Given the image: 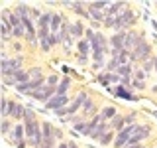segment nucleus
Returning <instances> with one entry per match:
<instances>
[{"label": "nucleus", "mask_w": 157, "mask_h": 148, "mask_svg": "<svg viewBox=\"0 0 157 148\" xmlns=\"http://www.w3.org/2000/svg\"><path fill=\"white\" fill-rule=\"evenodd\" d=\"M69 87H71V77L65 75L61 79V83H59V87H57V95H67Z\"/></svg>", "instance_id": "c85d7f7f"}, {"label": "nucleus", "mask_w": 157, "mask_h": 148, "mask_svg": "<svg viewBox=\"0 0 157 148\" xmlns=\"http://www.w3.org/2000/svg\"><path fill=\"white\" fill-rule=\"evenodd\" d=\"M90 47H92V53H108V39L104 38V34H100V32H96L94 34V38H92V42H90Z\"/></svg>", "instance_id": "39448f33"}, {"label": "nucleus", "mask_w": 157, "mask_h": 148, "mask_svg": "<svg viewBox=\"0 0 157 148\" xmlns=\"http://www.w3.org/2000/svg\"><path fill=\"white\" fill-rule=\"evenodd\" d=\"M136 24V14H134V10H130V8H124L120 14L116 16V28H114V32H126V28H132Z\"/></svg>", "instance_id": "f03ea898"}, {"label": "nucleus", "mask_w": 157, "mask_h": 148, "mask_svg": "<svg viewBox=\"0 0 157 148\" xmlns=\"http://www.w3.org/2000/svg\"><path fill=\"white\" fill-rule=\"evenodd\" d=\"M0 115H2V118H10V99L6 97V93L0 99Z\"/></svg>", "instance_id": "b1692460"}, {"label": "nucleus", "mask_w": 157, "mask_h": 148, "mask_svg": "<svg viewBox=\"0 0 157 148\" xmlns=\"http://www.w3.org/2000/svg\"><path fill=\"white\" fill-rule=\"evenodd\" d=\"M96 79H98L100 83H104V85H108V83H122V77L118 75V73H108V71L98 73Z\"/></svg>", "instance_id": "4468645a"}, {"label": "nucleus", "mask_w": 157, "mask_h": 148, "mask_svg": "<svg viewBox=\"0 0 157 148\" xmlns=\"http://www.w3.org/2000/svg\"><path fill=\"white\" fill-rule=\"evenodd\" d=\"M94 30H92V28H86V32H85V38L88 39V42H92V38H94Z\"/></svg>", "instance_id": "4c0bfd02"}, {"label": "nucleus", "mask_w": 157, "mask_h": 148, "mask_svg": "<svg viewBox=\"0 0 157 148\" xmlns=\"http://www.w3.org/2000/svg\"><path fill=\"white\" fill-rule=\"evenodd\" d=\"M12 81H14V87H16V85H24V83L32 81V79H29L28 69H20V71H16V73L12 75Z\"/></svg>", "instance_id": "dca6fc26"}, {"label": "nucleus", "mask_w": 157, "mask_h": 148, "mask_svg": "<svg viewBox=\"0 0 157 148\" xmlns=\"http://www.w3.org/2000/svg\"><path fill=\"white\" fill-rule=\"evenodd\" d=\"M24 115H26V107L18 101H10V118L14 122H20L24 121Z\"/></svg>", "instance_id": "0eeeda50"}, {"label": "nucleus", "mask_w": 157, "mask_h": 148, "mask_svg": "<svg viewBox=\"0 0 157 148\" xmlns=\"http://www.w3.org/2000/svg\"><path fill=\"white\" fill-rule=\"evenodd\" d=\"M151 132H153L151 125H140L137 132H136V134L130 138V140H128V144H126V146H137V144H144L147 138L151 136Z\"/></svg>", "instance_id": "7ed1b4c3"}, {"label": "nucleus", "mask_w": 157, "mask_h": 148, "mask_svg": "<svg viewBox=\"0 0 157 148\" xmlns=\"http://www.w3.org/2000/svg\"><path fill=\"white\" fill-rule=\"evenodd\" d=\"M108 91H112L116 97H120V99H128V101H136V99H137L136 95H132L124 85H120V87H116V89H108Z\"/></svg>", "instance_id": "a211bd4d"}, {"label": "nucleus", "mask_w": 157, "mask_h": 148, "mask_svg": "<svg viewBox=\"0 0 157 148\" xmlns=\"http://www.w3.org/2000/svg\"><path fill=\"white\" fill-rule=\"evenodd\" d=\"M88 51H92L90 42H88L86 38L78 39V42H77V53H81V56H88Z\"/></svg>", "instance_id": "4be33fe9"}, {"label": "nucleus", "mask_w": 157, "mask_h": 148, "mask_svg": "<svg viewBox=\"0 0 157 148\" xmlns=\"http://www.w3.org/2000/svg\"><path fill=\"white\" fill-rule=\"evenodd\" d=\"M147 59H151V46L141 38L140 43L134 47V51H132V56H130V63H136V61L144 63V61H147Z\"/></svg>", "instance_id": "f257e3e1"}, {"label": "nucleus", "mask_w": 157, "mask_h": 148, "mask_svg": "<svg viewBox=\"0 0 157 148\" xmlns=\"http://www.w3.org/2000/svg\"><path fill=\"white\" fill-rule=\"evenodd\" d=\"M28 73H29V79H39V77H45L43 75V71H41V67H29L28 69Z\"/></svg>", "instance_id": "c756f323"}, {"label": "nucleus", "mask_w": 157, "mask_h": 148, "mask_svg": "<svg viewBox=\"0 0 157 148\" xmlns=\"http://www.w3.org/2000/svg\"><path fill=\"white\" fill-rule=\"evenodd\" d=\"M88 4V2H86ZM88 16H90V22L92 24H104V20H106V14L102 12V10H96V8H92L90 4H88Z\"/></svg>", "instance_id": "2eb2a0df"}, {"label": "nucleus", "mask_w": 157, "mask_h": 148, "mask_svg": "<svg viewBox=\"0 0 157 148\" xmlns=\"http://www.w3.org/2000/svg\"><path fill=\"white\" fill-rule=\"evenodd\" d=\"M124 121H126V126L136 125V113H128V115H124Z\"/></svg>", "instance_id": "f704fd0d"}, {"label": "nucleus", "mask_w": 157, "mask_h": 148, "mask_svg": "<svg viewBox=\"0 0 157 148\" xmlns=\"http://www.w3.org/2000/svg\"><path fill=\"white\" fill-rule=\"evenodd\" d=\"M14 12H16L20 18H29V14H32V8H29L26 2H18L16 8H14Z\"/></svg>", "instance_id": "393cba45"}, {"label": "nucleus", "mask_w": 157, "mask_h": 148, "mask_svg": "<svg viewBox=\"0 0 157 148\" xmlns=\"http://www.w3.org/2000/svg\"><path fill=\"white\" fill-rule=\"evenodd\" d=\"M132 87L137 89V91H144V89H145V83H144V81H137V79H134V81H132Z\"/></svg>", "instance_id": "c9c22d12"}, {"label": "nucleus", "mask_w": 157, "mask_h": 148, "mask_svg": "<svg viewBox=\"0 0 157 148\" xmlns=\"http://www.w3.org/2000/svg\"><path fill=\"white\" fill-rule=\"evenodd\" d=\"M69 30H71V36H73V38H75L77 42H78V39H82V36H85V32H86V26H85L82 22H73Z\"/></svg>", "instance_id": "ddd939ff"}, {"label": "nucleus", "mask_w": 157, "mask_h": 148, "mask_svg": "<svg viewBox=\"0 0 157 148\" xmlns=\"http://www.w3.org/2000/svg\"><path fill=\"white\" fill-rule=\"evenodd\" d=\"M124 148H145L144 144H137V146H124Z\"/></svg>", "instance_id": "79ce46f5"}, {"label": "nucleus", "mask_w": 157, "mask_h": 148, "mask_svg": "<svg viewBox=\"0 0 157 148\" xmlns=\"http://www.w3.org/2000/svg\"><path fill=\"white\" fill-rule=\"evenodd\" d=\"M0 36H2V46H8V43H10V39L14 38L10 22H8L6 18H2V16H0Z\"/></svg>", "instance_id": "6e6552de"}, {"label": "nucleus", "mask_w": 157, "mask_h": 148, "mask_svg": "<svg viewBox=\"0 0 157 148\" xmlns=\"http://www.w3.org/2000/svg\"><path fill=\"white\" fill-rule=\"evenodd\" d=\"M88 101V95H86V91H81L78 95L75 97V101L71 103V105L67 107V115H75V113L78 111V109H82V105Z\"/></svg>", "instance_id": "9d476101"}, {"label": "nucleus", "mask_w": 157, "mask_h": 148, "mask_svg": "<svg viewBox=\"0 0 157 148\" xmlns=\"http://www.w3.org/2000/svg\"><path fill=\"white\" fill-rule=\"evenodd\" d=\"M134 77L137 79V81H144V83H145V79H147V73H145L144 69L140 67V69H136V71H134Z\"/></svg>", "instance_id": "72a5a7b5"}, {"label": "nucleus", "mask_w": 157, "mask_h": 148, "mask_svg": "<svg viewBox=\"0 0 157 148\" xmlns=\"http://www.w3.org/2000/svg\"><path fill=\"white\" fill-rule=\"evenodd\" d=\"M12 49H14V51H20V49H22V43H18L16 39H14V43H12Z\"/></svg>", "instance_id": "a19ab883"}, {"label": "nucleus", "mask_w": 157, "mask_h": 148, "mask_svg": "<svg viewBox=\"0 0 157 148\" xmlns=\"http://www.w3.org/2000/svg\"><path fill=\"white\" fill-rule=\"evenodd\" d=\"M141 69H144L145 73H149L151 69H153V71H155V59L151 57V59H147V61H144V63H141Z\"/></svg>", "instance_id": "473e14b6"}, {"label": "nucleus", "mask_w": 157, "mask_h": 148, "mask_svg": "<svg viewBox=\"0 0 157 148\" xmlns=\"http://www.w3.org/2000/svg\"><path fill=\"white\" fill-rule=\"evenodd\" d=\"M59 83H61V79H59L57 73H49V75H47V85H51V87H59Z\"/></svg>", "instance_id": "7c9ffc66"}, {"label": "nucleus", "mask_w": 157, "mask_h": 148, "mask_svg": "<svg viewBox=\"0 0 157 148\" xmlns=\"http://www.w3.org/2000/svg\"><path fill=\"white\" fill-rule=\"evenodd\" d=\"M32 16L36 18V20H39V18L43 16V12H41V10H39V8H32Z\"/></svg>", "instance_id": "58836bf2"}, {"label": "nucleus", "mask_w": 157, "mask_h": 148, "mask_svg": "<svg viewBox=\"0 0 157 148\" xmlns=\"http://www.w3.org/2000/svg\"><path fill=\"white\" fill-rule=\"evenodd\" d=\"M140 34L137 32H128V36H126V43H124V49H128V51H134V47L137 46V43H140Z\"/></svg>", "instance_id": "f8f14e48"}, {"label": "nucleus", "mask_w": 157, "mask_h": 148, "mask_svg": "<svg viewBox=\"0 0 157 148\" xmlns=\"http://www.w3.org/2000/svg\"><path fill=\"white\" fill-rule=\"evenodd\" d=\"M86 122H88V121H73V128H75L77 132H82V134H85V130H86Z\"/></svg>", "instance_id": "2f4dec72"}, {"label": "nucleus", "mask_w": 157, "mask_h": 148, "mask_svg": "<svg viewBox=\"0 0 157 148\" xmlns=\"http://www.w3.org/2000/svg\"><path fill=\"white\" fill-rule=\"evenodd\" d=\"M100 115H102V118L108 122V121H112L118 113H116V107H112V105H108V107H102V111H100Z\"/></svg>", "instance_id": "bb28decb"}, {"label": "nucleus", "mask_w": 157, "mask_h": 148, "mask_svg": "<svg viewBox=\"0 0 157 148\" xmlns=\"http://www.w3.org/2000/svg\"><path fill=\"white\" fill-rule=\"evenodd\" d=\"M77 61L81 63V65H88V56H81V53H77Z\"/></svg>", "instance_id": "e433bc0d"}, {"label": "nucleus", "mask_w": 157, "mask_h": 148, "mask_svg": "<svg viewBox=\"0 0 157 148\" xmlns=\"http://www.w3.org/2000/svg\"><path fill=\"white\" fill-rule=\"evenodd\" d=\"M81 111H82V115H85V117H96V115H98V113H96V111H98V107H96V103L92 101L90 97H88V101L85 103V105H82Z\"/></svg>", "instance_id": "f3484780"}, {"label": "nucleus", "mask_w": 157, "mask_h": 148, "mask_svg": "<svg viewBox=\"0 0 157 148\" xmlns=\"http://www.w3.org/2000/svg\"><path fill=\"white\" fill-rule=\"evenodd\" d=\"M51 22H53V12H43V16L37 20V28L49 30L51 28Z\"/></svg>", "instance_id": "412c9836"}, {"label": "nucleus", "mask_w": 157, "mask_h": 148, "mask_svg": "<svg viewBox=\"0 0 157 148\" xmlns=\"http://www.w3.org/2000/svg\"><path fill=\"white\" fill-rule=\"evenodd\" d=\"M114 140H116V132H114V130H108L106 134H102V138L98 140V144H102V146H110V144H114Z\"/></svg>", "instance_id": "cd10ccee"}, {"label": "nucleus", "mask_w": 157, "mask_h": 148, "mask_svg": "<svg viewBox=\"0 0 157 148\" xmlns=\"http://www.w3.org/2000/svg\"><path fill=\"white\" fill-rule=\"evenodd\" d=\"M126 36H128V32H116L114 36L110 38V47L112 49H124Z\"/></svg>", "instance_id": "9b49d317"}, {"label": "nucleus", "mask_w": 157, "mask_h": 148, "mask_svg": "<svg viewBox=\"0 0 157 148\" xmlns=\"http://www.w3.org/2000/svg\"><path fill=\"white\" fill-rule=\"evenodd\" d=\"M57 95V87H51V85H43V87H39L37 91H33V93H29V97L32 99H36V101H51L53 97Z\"/></svg>", "instance_id": "20e7f679"}, {"label": "nucleus", "mask_w": 157, "mask_h": 148, "mask_svg": "<svg viewBox=\"0 0 157 148\" xmlns=\"http://www.w3.org/2000/svg\"><path fill=\"white\" fill-rule=\"evenodd\" d=\"M55 115H59V117H65V115H67V107H63V109H57V111H55Z\"/></svg>", "instance_id": "ea45409f"}, {"label": "nucleus", "mask_w": 157, "mask_h": 148, "mask_svg": "<svg viewBox=\"0 0 157 148\" xmlns=\"http://www.w3.org/2000/svg\"><path fill=\"white\" fill-rule=\"evenodd\" d=\"M110 125H112V130H114V132H120V130H124V128H126L124 115H116V117L110 121Z\"/></svg>", "instance_id": "5701e85b"}, {"label": "nucleus", "mask_w": 157, "mask_h": 148, "mask_svg": "<svg viewBox=\"0 0 157 148\" xmlns=\"http://www.w3.org/2000/svg\"><path fill=\"white\" fill-rule=\"evenodd\" d=\"M69 105H71V103H69V97L67 95H55L51 101L45 103V109H49V111H57V109L69 107Z\"/></svg>", "instance_id": "1a4fd4ad"}, {"label": "nucleus", "mask_w": 157, "mask_h": 148, "mask_svg": "<svg viewBox=\"0 0 157 148\" xmlns=\"http://www.w3.org/2000/svg\"><path fill=\"white\" fill-rule=\"evenodd\" d=\"M155 59V73H157V57H153Z\"/></svg>", "instance_id": "37998d69"}, {"label": "nucleus", "mask_w": 157, "mask_h": 148, "mask_svg": "<svg viewBox=\"0 0 157 148\" xmlns=\"http://www.w3.org/2000/svg\"><path fill=\"white\" fill-rule=\"evenodd\" d=\"M14 126H16V122H14L12 118H2V128H0V130H2V134L8 138L10 132L14 130Z\"/></svg>", "instance_id": "a878e982"}, {"label": "nucleus", "mask_w": 157, "mask_h": 148, "mask_svg": "<svg viewBox=\"0 0 157 148\" xmlns=\"http://www.w3.org/2000/svg\"><path fill=\"white\" fill-rule=\"evenodd\" d=\"M124 8H128V6H126V2H112L110 6L106 8V12H104V14H106V16H118V14H120Z\"/></svg>", "instance_id": "aec40b11"}, {"label": "nucleus", "mask_w": 157, "mask_h": 148, "mask_svg": "<svg viewBox=\"0 0 157 148\" xmlns=\"http://www.w3.org/2000/svg\"><path fill=\"white\" fill-rule=\"evenodd\" d=\"M108 130H112V125H110V122H106V121H104V122H100V125L96 126V130L92 132V136H90V138H94V140L98 142V140L102 138V134H106Z\"/></svg>", "instance_id": "6ab92c4d"}, {"label": "nucleus", "mask_w": 157, "mask_h": 148, "mask_svg": "<svg viewBox=\"0 0 157 148\" xmlns=\"http://www.w3.org/2000/svg\"><path fill=\"white\" fill-rule=\"evenodd\" d=\"M10 144H20V142H26V126L22 125V122H16V126H14V130L10 132Z\"/></svg>", "instance_id": "423d86ee"}]
</instances>
